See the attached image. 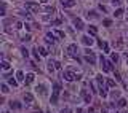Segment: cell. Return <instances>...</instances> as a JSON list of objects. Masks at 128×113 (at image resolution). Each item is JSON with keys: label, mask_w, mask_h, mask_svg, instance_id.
<instances>
[{"label": "cell", "mask_w": 128, "mask_h": 113, "mask_svg": "<svg viewBox=\"0 0 128 113\" xmlns=\"http://www.w3.org/2000/svg\"><path fill=\"white\" fill-rule=\"evenodd\" d=\"M118 61V54L117 53H112V62H117Z\"/></svg>", "instance_id": "cell-29"}, {"label": "cell", "mask_w": 128, "mask_h": 113, "mask_svg": "<svg viewBox=\"0 0 128 113\" xmlns=\"http://www.w3.org/2000/svg\"><path fill=\"white\" fill-rule=\"evenodd\" d=\"M93 113H96V112H93Z\"/></svg>", "instance_id": "cell-45"}, {"label": "cell", "mask_w": 128, "mask_h": 113, "mask_svg": "<svg viewBox=\"0 0 128 113\" xmlns=\"http://www.w3.org/2000/svg\"><path fill=\"white\" fill-rule=\"evenodd\" d=\"M74 26H75L77 30H82V29H83V21H82L80 18H75L74 19Z\"/></svg>", "instance_id": "cell-10"}, {"label": "cell", "mask_w": 128, "mask_h": 113, "mask_svg": "<svg viewBox=\"0 0 128 113\" xmlns=\"http://www.w3.org/2000/svg\"><path fill=\"white\" fill-rule=\"evenodd\" d=\"M106 83H107V86H109V88H115V81L112 80V78H107Z\"/></svg>", "instance_id": "cell-22"}, {"label": "cell", "mask_w": 128, "mask_h": 113, "mask_svg": "<svg viewBox=\"0 0 128 113\" xmlns=\"http://www.w3.org/2000/svg\"><path fill=\"white\" fill-rule=\"evenodd\" d=\"M122 113H128V112H122Z\"/></svg>", "instance_id": "cell-43"}, {"label": "cell", "mask_w": 128, "mask_h": 113, "mask_svg": "<svg viewBox=\"0 0 128 113\" xmlns=\"http://www.w3.org/2000/svg\"><path fill=\"white\" fill-rule=\"evenodd\" d=\"M88 35L96 37V35H98V27L96 26H88Z\"/></svg>", "instance_id": "cell-11"}, {"label": "cell", "mask_w": 128, "mask_h": 113, "mask_svg": "<svg viewBox=\"0 0 128 113\" xmlns=\"http://www.w3.org/2000/svg\"><path fill=\"white\" fill-rule=\"evenodd\" d=\"M8 83H10L11 86H18V80H15V78H13V76H11L10 80H8Z\"/></svg>", "instance_id": "cell-27"}, {"label": "cell", "mask_w": 128, "mask_h": 113, "mask_svg": "<svg viewBox=\"0 0 128 113\" xmlns=\"http://www.w3.org/2000/svg\"><path fill=\"white\" fill-rule=\"evenodd\" d=\"M64 80L66 81H74V80H79L80 78V75H75L72 70H64Z\"/></svg>", "instance_id": "cell-5"}, {"label": "cell", "mask_w": 128, "mask_h": 113, "mask_svg": "<svg viewBox=\"0 0 128 113\" xmlns=\"http://www.w3.org/2000/svg\"><path fill=\"white\" fill-rule=\"evenodd\" d=\"M99 62H101V67H102V72H104V73H109V72L114 70V67H112V61H107L104 56H99Z\"/></svg>", "instance_id": "cell-3"}, {"label": "cell", "mask_w": 128, "mask_h": 113, "mask_svg": "<svg viewBox=\"0 0 128 113\" xmlns=\"http://www.w3.org/2000/svg\"><path fill=\"white\" fill-rule=\"evenodd\" d=\"M45 11H47V13H53V6H45Z\"/></svg>", "instance_id": "cell-33"}, {"label": "cell", "mask_w": 128, "mask_h": 113, "mask_svg": "<svg viewBox=\"0 0 128 113\" xmlns=\"http://www.w3.org/2000/svg\"><path fill=\"white\" fill-rule=\"evenodd\" d=\"M21 51H22V56H24V57H29V51H27L26 48H22Z\"/></svg>", "instance_id": "cell-31"}, {"label": "cell", "mask_w": 128, "mask_h": 113, "mask_svg": "<svg viewBox=\"0 0 128 113\" xmlns=\"http://www.w3.org/2000/svg\"><path fill=\"white\" fill-rule=\"evenodd\" d=\"M75 113H82V108H77V110H75Z\"/></svg>", "instance_id": "cell-39"}, {"label": "cell", "mask_w": 128, "mask_h": 113, "mask_svg": "<svg viewBox=\"0 0 128 113\" xmlns=\"http://www.w3.org/2000/svg\"><path fill=\"white\" fill-rule=\"evenodd\" d=\"M38 51H40V54H42V57L48 56V49H47V48H43V46H38Z\"/></svg>", "instance_id": "cell-18"}, {"label": "cell", "mask_w": 128, "mask_h": 113, "mask_svg": "<svg viewBox=\"0 0 128 113\" xmlns=\"http://www.w3.org/2000/svg\"><path fill=\"white\" fill-rule=\"evenodd\" d=\"M26 10H29V11H32V13H38V3H32V2H26Z\"/></svg>", "instance_id": "cell-6"}, {"label": "cell", "mask_w": 128, "mask_h": 113, "mask_svg": "<svg viewBox=\"0 0 128 113\" xmlns=\"http://www.w3.org/2000/svg\"><path fill=\"white\" fill-rule=\"evenodd\" d=\"M114 14H115V18H120V16H122V14H123V10H122V8H117Z\"/></svg>", "instance_id": "cell-25"}, {"label": "cell", "mask_w": 128, "mask_h": 113, "mask_svg": "<svg viewBox=\"0 0 128 113\" xmlns=\"http://www.w3.org/2000/svg\"><path fill=\"white\" fill-rule=\"evenodd\" d=\"M77 45L75 43H72V45H69V46H67V53L70 54V56H74V57H77Z\"/></svg>", "instance_id": "cell-8"}, {"label": "cell", "mask_w": 128, "mask_h": 113, "mask_svg": "<svg viewBox=\"0 0 128 113\" xmlns=\"http://www.w3.org/2000/svg\"><path fill=\"white\" fill-rule=\"evenodd\" d=\"M96 81H98V86H99V89H98L99 96H101V97H107V83H104L102 75H98V76H96Z\"/></svg>", "instance_id": "cell-1"}, {"label": "cell", "mask_w": 128, "mask_h": 113, "mask_svg": "<svg viewBox=\"0 0 128 113\" xmlns=\"http://www.w3.org/2000/svg\"><path fill=\"white\" fill-rule=\"evenodd\" d=\"M37 91H40V96H47V86L45 85H38Z\"/></svg>", "instance_id": "cell-15"}, {"label": "cell", "mask_w": 128, "mask_h": 113, "mask_svg": "<svg viewBox=\"0 0 128 113\" xmlns=\"http://www.w3.org/2000/svg\"><path fill=\"white\" fill-rule=\"evenodd\" d=\"M88 18L95 19V18H98V13H96V11H88Z\"/></svg>", "instance_id": "cell-26"}, {"label": "cell", "mask_w": 128, "mask_h": 113, "mask_svg": "<svg viewBox=\"0 0 128 113\" xmlns=\"http://www.w3.org/2000/svg\"><path fill=\"white\" fill-rule=\"evenodd\" d=\"M61 113H72V110H70V108H64Z\"/></svg>", "instance_id": "cell-36"}, {"label": "cell", "mask_w": 128, "mask_h": 113, "mask_svg": "<svg viewBox=\"0 0 128 113\" xmlns=\"http://www.w3.org/2000/svg\"><path fill=\"white\" fill-rule=\"evenodd\" d=\"M16 80L18 81H24L26 78H24V73H22V70H18L16 72Z\"/></svg>", "instance_id": "cell-16"}, {"label": "cell", "mask_w": 128, "mask_h": 113, "mask_svg": "<svg viewBox=\"0 0 128 113\" xmlns=\"http://www.w3.org/2000/svg\"><path fill=\"white\" fill-rule=\"evenodd\" d=\"M22 40H24V42H29V40H31V35H26V37H22Z\"/></svg>", "instance_id": "cell-37"}, {"label": "cell", "mask_w": 128, "mask_h": 113, "mask_svg": "<svg viewBox=\"0 0 128 113\" xmlns=\"http://www.w3.org/2000/svg\"><path fill=\"white\" fill-rule=\"evenodd\" d=\"M118 107H127V100H125V99H118V104H117Z\"/></svg>", "instance_id": "cell-24"}, {"label": "cell", "mask_w": 128, "mask_h": 113, "mask_svg": "<svg viewBox=\"0 0 128 113\" xmlns=\"http://www.w3.org/2000/svg\"><path fill=\"white\" fill-rule=\"evenodd\" d=\"M32 112H34V113H42V108H40V107H34V108H32Z\"/></svg>", "instance_id": "cell-32"}, {"label": "cell", "mask_w": 128, "mask_h": 113, "mask_svg": "<svg viewBox=\"0 0 128 113\" xmlns=\"http://www.w3.org/2000/svg\"><path fill=\"white\" fill-rule=\"evenodd\" d=\"M82 43L85 45V46H91V45L95 43V40L91 38V35H83L82 37Z\"/></svg>", "instance_id": "cell-7"}, {"label": "cell", "mask_w": 128, "mask_h": 113, "mask_svg": "<svg viewBox=\"0 0 128 113\" xmlns=\"http://www.w3.org/2000/svg\"><path fill=\"white\" fill-rule=\"evenodd\" d=\"M102 48H104V51H106V53H109V45H107V43L104 45V46H102Z\"/></svg>", "instance_id": "cell-38"}, {"label": "cell", "mask_w": 128, "mask_h": 113, "mask_svg": "<svg viewBox=\"0 0 128 113\" xmlns=\"http://www.w3.org/2000/svg\"><path fill=\"white\" fill-rule=\"evenodd\" d=\"M61 3H63L64 8H72V6L77 5V2H75V0H63Z\"/></svg>", "instance_id": "cell-9"}, {"label": "cell", "mask_w": 128, "mask_h": 113, "mask_svg": "<svg viewBox=\"0 0 128 113\" xmlns=\"http://www.w3.org/2000/svg\"><path fill=\"white\" fill-rule=\"evenodd\" d=\"M10 108L11 110H19V108H21V104L16 102V100H11L10 102Z\"/></svg>", "instance_id": "cell-14"}, {"label": "cell", "mask_w": 128, "mask_h": 113, "mask_svg": "<svg viewBox=\"0 0 128 113\" xmlns=\"http://www.w3.org/2000/svg\"><path fill=\"white\" fill-rule=\"evenodd\" d=\"M2 69L5 70V72H6V70H10V62H6V61H3V62H2Z\"/></svg>", "instance_id": "cell-23"}, {"label": "cell", "mask_w": 128, "mask_h": 113, "mask_svg": "<svg viewBox=\"0 0 128 113\" xmlns=\"http://www.w3.org/2000/svg\"><path fill=\"white\" fill-rule=\"evenodd\" d=\"M85 61L90 62L91 65L96 64V56H95V53H93L91 49H85Z\"/></svg>", "instance_id": "cell-4"}, {"label": "cell", "mask_w": 128, "mask_h": 113, "mask_svg": "<svg viewBox=\"0 0 128 113\" xmlns=\"http://www.w3.org/2000/svg\"><path fill=\"white\" fill-rule=\"evenodd\" d=\"M82 96H83V100H85L86 104H90V102H91V94H88V91L82 89Z\"/></svg>", "instance_id": "cell-12"}, {"label": "cell", "mask_w": 128, "mask_h": 113, "mask_svg": "<svg viewBox=\"0 0 128 113\" xmlns=\"http://www.w3.org/2000/svg\"><path fill=\"white\" fill-rule=\"evenodd\" d=\"M102 24H104L106 27H109V26L112 24V21H111V19H104V21H102Z\"/></svg>", "instance_id": "cell-30"}, {"label": "cell", "mask_w": 128, "mask_h": 113, "mask_svg": "<svg viewBox=\"0 0 128 113\" xmlns=\"http://www.w3.org/2000/svg\"><path fill=\"white\" fill-rule=\"evenodd\" d=\"M59 92H61V85H59V83H54V86H53V94H51V97H50V104H51V105H56V104H58Z\"/></svg>", "instance_id": "cell-2"}, {"label": "cell", "mask_w": 128, "mask_h": 113, "mask_svg": "<svg viewBox=\"0 0 128 113\" xmlns=\"http://www.w3.org/2000/svg\"><path fill=\"white\" fill-rule=\"evenodd\" d=\"M2 92H3V94H8V92H10V88H8V85H5V83H2Z\"/></svg>", "instance_id": "cell-20"}, {"label": "cell", "mask_w": 128, "mask_h": 113, "mask_svg": "<svg viewBox=\"0 0 128 113\" xmlns=\"http://www.w3.org/2000/svg\"><path fill=\"white\" fill-rule=\"evenodd\" d=\"M24 102H27V104L34 102V96H32L31 92H26V94H24Z\"/></svg>", "instance_id": "cell-13"}, {"label": "cell", "mask_w": 128, "mask_h": 113, "mask_svg": "<svg viewBox=\"0 0 128 113\" xmlns=\"http://www.w3.org/2000/svg\"><path fill=\"white\" fill-rule=\"evenodd\" d=\"M54 35L59 37V38H64V32H63V30H54Z\"/></svg>", "instance_id": "cell-28"}, {"label": "cell", "mask_w": 128, "mask_h": 113, "mask_svg": "<svg viewBox=\"0 0 128 113\" xmlns=\"http://www.w3.org/2000/svg\"><path fill=\"white\" fill-rule=\"evenodd\" d=\"M111 96L114 97V99H118V97H120V91H118V89H114V91L111 92Z\"/></svg>", "instance_id": "cell-21"}, {"label": "cell", "mask_w": 128, "mask_h": 113, "mask_svg": "<svg viewBox=\"0 0 128 113\" xmlns=\"http://www.w3.org/2000/svg\"><path fill=\"white\" fill-rule=\"evenodd\" d=\"M2 113H10V112H8V110H3V112H2Z\"/></svg>", "instance_id": "cell-41"}, {"label": "cell", "mask_w": 128, "mask_h": 113, "mask_svg": "<svg viewBox=\"0 0 128 113\" xmlns=\"http://www.w3.org/2000/svg\"><path fill=\"white\" fill-rule=\"evenodd\" d=\"M16 29H18V30H19V29H22V22L16 21Z\"/></svg>", "instance_id": "cell-34"}, {"label": "cell", "mask_w": 128, "mask_h": 113, "mask_svg": "<svg viewBox=\"0 0 128 113\" xmlns=\"http://www.w3.org/2000/svg\"><path fill=\"white\" fill-rule=\"evenodd\" d=\"M48 72H50V73H53L54 72V69H56V67H54V62H51V61H50V62H48Z\"/></svg>", "instance_id": "cell-19"}, {"label": "cell", "mask_w": 128, "mask_h": 113, "mask_svg": "<svg viewBox=\"0 0 128 113\" xmlns=\"http://www.w3.org/2000/svg\"><path fill=\"white\" fill-rule=\"evenodd\" d=\"M112 5H114V6H118V5H120V0H112Z\"/></svg>", "instance_id": "cell-35"}, {"label": "cell", "mask_w": 128, "mask_h": 113, "mask_svg": "<svg viewBox=\"0 0 128 113\" xmlns=\"http://www.w3.org/2000/svg\"><path fill=\"white\" fill-rule=\"evenodd\" d=\"M40 2H42V3H48V0H40Z\"/></svg>", "instance_id": "cell-40"}, {"label": "cell", "mask_w": 128, "mask_h": 113, "mask_svg": "<svg viewBox=\"0 0 128 113\" xmlns=\"http://www.w3.org/2000/svg\"><path fill=\"white\" fill-rule=\"evenodd\" d=\"M102 113H107V112H106V110H102Z\"/></svg>", "instance_id": "cell-42"}, {"label": "cell", "mask_w": 128, "mask_h": 113, "mask_svg": "<svg viewBox=\"0 0 128 113\" xmlns=\"http://www.w3.org/2000/svg\"><path fill=\"white\" fill-rule=\"evenodd\" d=\"M24 81H26V85H31L32 81H34V73H27V75H26V80H24Z\"/></svg>", "instance_id": "cell-17"}, {"label": "cell", "mask_w": 128, "mask_h": 113, "mask_svg": "<svg viewBox=\"0 0 128 113\" xmlns=\"http://www.w3.org/2000/svg\"><path fill=\"white\" fill-rule=\"evenodd\" d=\"M127 64H128V59H127Z\"/></svg>", "instance_id": "cell-44"}]
</instances>
